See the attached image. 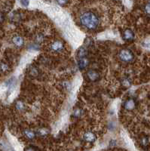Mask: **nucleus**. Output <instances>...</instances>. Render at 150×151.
<instances>
[{"label":"nucleus","instance_id":"obj_1","mask_svg":"<svg viewBox=\"0 0 150 151\" xmlns=\"http://www.w3.org/2000/svg\"><path fill=\"white\" fill-rule=\"evenodd\" d=\"M81 24L87 30H94L99 24L98 17L91 11H86L80 16Z\"/></svg>","mask_w":150,"mask_h":151},{"label":"nucleus","instance_id":"obj_2","mask_svg":"<svg viewBox=\"0 0 150 151\" xmlns=\"http://www.w3.org/2000/svg\"><path fill=\"white\" fill-rule=\"evenodd\" d=\"M119 57L120 60L124 63H130L134 58V55L133 52L127 49H124L121 50L119 54Z\"/></svg>","mask_w":150,"mask_h":151},{"label":"nucleus","instance_id":"obj_3","mask_svg":"<svg viewBox=\"0 0 150 151\" xmlns=\"http://www.w3.org/2000/svg\"><path fill=\"white\" fill-rule=\"evenodd\" d=\"M51 49L54 52L56 53H60L64 49V45L63 42H62L61 41H54L51 45Z\"/></svg>","mask_w":150,"mask_h":151},{"label":"nucleus","instance_id":"obj_4","mask_svg":"<svg viewBox=\"0 0 150 151\" xmlns=\"http://www.w3.org/2000/svg\"><path fill=\"white\" fill-rule=\"evenodd\" d=\"M122 37L124 41L130 42V41L134 40V33L130 29H126L123 32Z\"/></svg>","mask_w":150,"mask_h":151},{"label":"nucleus","instance_id":"obj_5","mask_svg":"<svg viewBox=\"0 0 150 151\" xmlns=\"http://www.w3.org/2000/svg\"><path fill=\"white\" fill-rule=\"evenodd\" d=\"M87 76L89 80L92 81V82H96L100 79V73L97 70H90L87 73Z\"/></svg>","mask_w":150,"mask_h":151},{"label":"nucleus","instance_id":"obj_6","mask_svg":"<svg viewBox=\"0 0 150 151\" xmlns=\"http://www.w3.org/2000/svg\"><path fill=\"white\" fill-rule=\"evenodd\" d=\"M136 104H137V103H136V101H135V100L134 98H129V99H128L127 101L124 102V107L127 110H133L136 107Z\"/></svg>","mask_w":150,"mask_h":151},{"label":"nucleus","instance_id":"obj_7","mask_svg":"<svg viewBox=\"0 0 150 151\" xmlns=\"http://www.w3.org/2000/svg\"><path fill=\"white\" fill-rule=\"evenodd\" d=\"M84 140L87 142H89V143H91V142H94V141L96 140V136L95 134L91 132V131H87L84 134Z\"/></svg>","mask_w":150,"mask_h":151},{"label":"nucleus","instance_id":"obj_8","mask_svg":"<svg viewBox=\"0 0 150 151\" xmlns=\"http://www.w3.org/2000/svg\"><path fill=\"white\" fill-rule=\"evenodd\" d=\"M89 64V60L88 58H79V60L78 61V65L79 67V68L83 70L85 68H86Z\"/></svg>","mask_w":150,"mask_h":151},{"label":"nucleus","instance_id":"obj_9","mask_svg":"<svg viewBox=\"0 0 150 151\" xmlns=\"http://www.w3.org/2000/svg\"><path fill=\"white\" fill-rule=\"evenodd\" d=\"M13 43L16 45V46H18V47H20L23 45V39H22L21 36H15L13 37Z\"/></svg>","mask_w":150,"mask_h":151},{"label":"nucleus","instance_id":"obj_10","mask_svg":"<svg viewBox=\"0 0 150 151\" xmlns=\"http://www.w3.org/2000/svg\"><path fill=\"white\" fill-rule=\"evenodd\" d=\"M24 135L29 140H32V139H34L36 138V133L33 131L30 130V129L25 130L24 131Z\"/></svg>","mask_w":150,"mask_h":151},{"label":"nucleus","instance_id":"obj_11","mask_svg":"<svg viewBox=\"0 0 150 151\" xmlns=\"http://www.w3.org/2000/svg\"><path fill=\"white\" fill-rule=\"evenodd\" d=\"M87 54H88L87 50H86L85 49H84V48H81V49H80L79 50V51H78V57H79V58H85L86 55H87Z\"/></svg>","mask_w":150,"mask_h":151},{"label":"nucleus","instance_id":"obj_12","mask_svg":"<svg viewBox=\"0 0 150 151\" xmlns=\"http://www.w3.org/2000/svg\"><path fill=\"white\" fill-rule=\"evenodd\" d=\"M121 84H122V85L124 86L125 88H128V87H130V86L131 82H130V81L129 79L124 78V79H123V80H121Z\"/></svg>","mask_w":150,"mask_h":151},{"label":"nucleus","instance_id":"obj_13","mask_svg":"<svg viewBox=\"0 0 150 151\" xmlns=\"http://www.w3.org/2000/svg\"><path fill=\"white\" fill-rule=\"evenodd\" d=\"M15 106H16V108L20 111L23 110L25 109V105H24V104L22 103L21 101H18V102L16 103V105H15Z\"/></svg>","mask_w":150,"mask_h":151},{"label":"nucleus","instance_id":"obj_14","mask_svg":"<svg viewBox=\"0 0 150 151\" xmlns=\"http://www.w3.org/2000/svg\"><path fill=\"white\" fill-rule=\"evenodd\" d=\"M140 143H141V145L143 147H147L148 144H149V139L147 137H143L140 140Z\"/></svg>","mask_w":150,"mask_h":151},{"label":"nucleus","instance_id":"obj_15","mask_svg":"<svg viewBox=\"0 0 150 151\" xmlns=\"http://www.w3.org/2000/svg\"><path fill=\"white\" fill-rule=\"evenodd\" d=\"M30 74L32 76L36 77V76H38V74H39V71H38V70H37L36 68H35V67H32V68L30 69Z\"/></svg>","mask_w":150,"mask_h":151},{"label":"nucleus","instance_id":"obj_16","mask_svg":"<svg viewBox=\"0 0 150 151\" xmlns=\"http://www.w3.org/2000/svg\"><path fill=\"white\" fill-rule=\"evenodd\" d=\"M44 39V37H43V36L41 35V34H38L37 36H36V42L37 43H40Z\"/></svg>","mask_w":150,"mask_h":151},{"label":"nucleus","instance_id":"obj_17","mask_svg":"<svg viewBox=\"0 0 150 151\" xmlns=\"http://www.w3.org/2000/svg\"><path fill=\"white\" fill-rule=\"evenodd\" d=\"M47 134H48V131L45 129H41L39 131V134L41 136H46Z\"/></svg>","mask_w":150,"mask_h":151},{"label":"nucleus","instance_id":"obj_18","mask_svg":"<svg viewBox=\"0 0 150 151\" xmlns=\"http://www.w3.org/2000/svg\"><path fill=\"white\" fill-rule=\"evenodd\" d=\"M0 69L2 70V71L5 72V71L9 69V67H8V65H7L6 63H2L0 65Z\"/></svg>","mask_w":150,"mask_h":151},{"label":"nucleus","instance_id":"obj_19","mask_svg":"<svg viewBox=\"0 0 150 151\" xmlns=\"http://www.w3.org/2000/svg\"><path fill=\"white\" fill-rule=\"evenodd\" d=\"M20 4L24 6V7H27L29 5V3H30V1L29 0H20Z\"/></svg>","mask_w":150,"mask_h":151},{"label":"nucleus","instance_id":"obj_20","mask_svg":"<svg viewBox=\"0 0 150 151\" xmlns=\"http://www.w3.org/2000/svg\"><path fill=\"white\" fill-rule=\"evenodd\" d=\"M145 11H146V13L147 14L150 15V2L146 5V6H145Z\"/></svg>","mask_w":150,"mask_h":151},{"label":"nucleus","instance_id":"obj_21","mask_svg":"<svg viewBox=\"0 0 150 151\" xmlns=\"http://www.w3.org/2000/svg\"><path fill=\"white\" fill-rule=\"evenodd\" d=\"M81 111L80 109H76L74 113H73V115H74L75 117H79L81 115Z\"/></svg>","mask_w":150,"mask_h":151},{"label":"nucleus","instance_id":"obj_22","mask_svg":"<svg viewBox=\"0 0 150 151\" xmlns=\"http://www.w3.org/2000/svg\"><path fill=\"white\" fill-rule=\"evenodd\" d=\"M57 2L60 5H65L68 3L69 0H57Z\"/></svg>","mask_w":150,"mask_h":151},{"label":"nucleus","instance_id":"obj_23","mask_svg":"<svg viewBox=\"0 0 150 151\" xmlns=\"http://www.w3.org/2000/svg\"><path fill=\"white\" fill-rule=\"evenodd\" d=\"M3 20V16L0 14V22H2Z\"/></svg>","mask_w":150,"mask_h":151}]
</instances>
